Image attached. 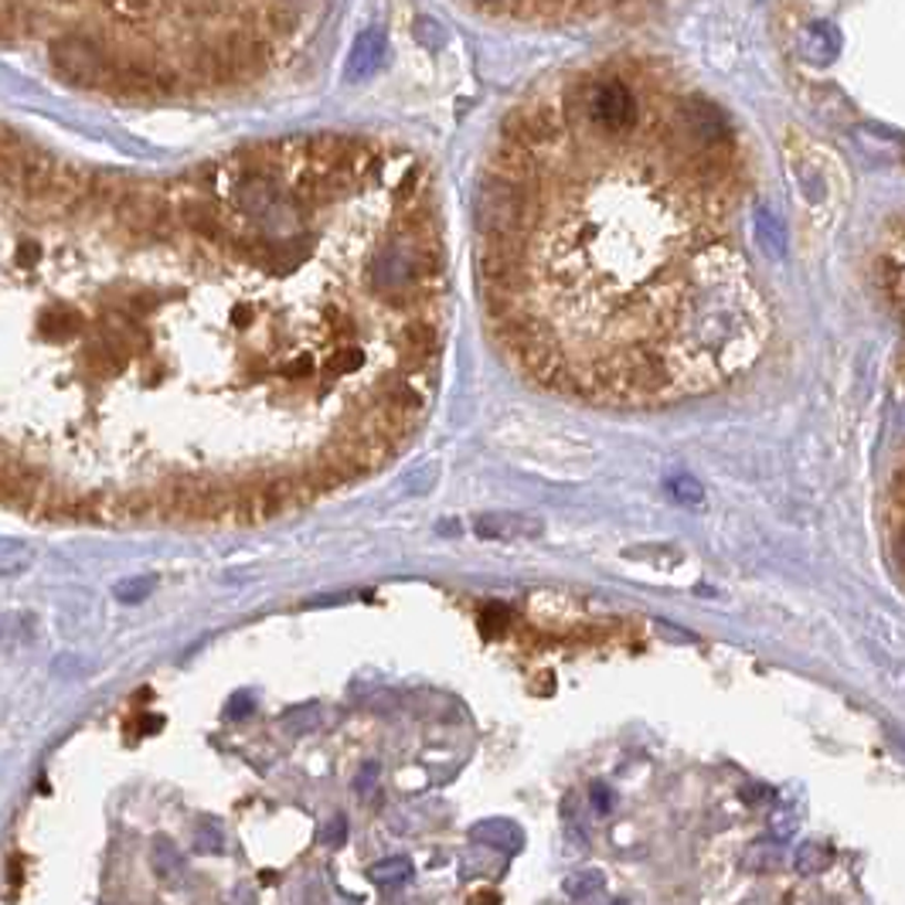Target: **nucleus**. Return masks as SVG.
<instances>
[{"mask_svg":"<svg viewBox=\"0 0 905 905\" xmlns=\"http://www.w3.org/2000/svg\"><path fill=\"white\" fill-rule=\"evenodd\" d=\"M368 878L378 888H395V885L413 878V862H409V857H385V862H378V865L368 868Z\"/></svg>","mask_w":905,"mask_h":905,"instance_id":"10","label":"nucleus"},{"mask_svg":"<svg viewBox=\"0 0 905 905\" xmlns=\"http://www.w3.org/2000/svg\"><path fill=\"white\" fill-rule=\"evenodd\" d=\"M603 885H606V878H603V872H575V875H569L565 878V895L569 898H590V895H596V892H603Z\"/></svg>","mask_w":905,"mask_h":905,"instance_id":"12","label":"nucleus"},{"mask_svg":"<svg viewBox=\"0 0 905 905\" xmlns=\"http://www.w3.org/2000/svg\"><path fill=\"white\" fill-rule=\"evenodd\" d=\"M344 838H347V821H344V818H334V821H331V828L321 834V841H324L327 847H341V844H344Z\"/></svg>","mask_w":905,"mask_h":905,"instance_id":"17","label":"nucleus"},{"mask_svg":"<svg viewBox=\"0 0 905 905\" xmlns=\"http://www.w3.org/2000/svg\"><path fill=\"white\" fill-rule=\"evenodd\" d=\"M504 620H508V610H504L501 603H490V606H487V613H483V630H487V633H493V630H497V623H504Z\"/></svg>","mask_w":905,"mask_h":905,"instance_id":"21","label":"nucleus"},{"mask_svg":"<svg viewBox=\"0 0 905 905\" xmlns=\"http://www.w3.org/2000/svg\"><path fill=\"white\" fill-rule=\"evenodd\" d=\"M831 862H834L831 847H828V844H818V841H807V844L793 854V868H797L800 875H821V872L831 868Z\"/></svg>","mask_w":905,"mask_h":905,"instance_id":"9","label":"nucleus"},{"mask_svg":"<svg viewBox=\"0 0 905 905\" xmlns=\"http://www.w3.org/2000/svg\"><path fill=\"white\" fill-rule=\"evenodd\" d=\"M433 174L313 133L133 177L4 141L8 504L259 524L392 464L446 344Z\"/></svg>","mask_w":905,"mask_h":905,"instance_id":"1","label":"nucleus"},{"mask_svg":"<svg viewBox=\"0 0 905 905\" xmlns=\"http://www.w3.org/2000/svg\"><path fill=\"white\" fill-rule=\"evenodd\" d=\"M470 838H474L477 844H487V847L504 851V854H514V851L524 847V831H521L514 821H501V818L474 824Z\"/></svg>","mask_w":905,"mask_h":905,"instance_id":"6","label":"nucleus"},{"mask_svg":"<svg viewBox=\"0 0 905 905\" xmlns=\"http://www.w3.org/2000/svg\"><path fill=\"white\" fill-rule=\"evenodd\" d=\"M902 277V300H905V269H898ZM885 531H888V555L895 572L905 579V446L902 457L892 467L888 477V493H885Z\"/></svg>","mask_w":905,"mask_h":905,"instance_id":"5","label":"nucleus"},{"mask_svg":"<svg viewBox=\"0 0 905 905\" xmlns=\"http://www.w3.org/2000/svg\"><path fill=\"white\" fill-rule=\"evenodd\" d=\"M195 847H198L201 854H211V851H218V847H221V834H218V831L208 824V828H201V834H198Z\"/></svg>","mask_w":905,"mask_h":905,"instance_id":"18","label":"nucleus"},{"mask_svg":"<svg viewBox=\"0 0 905 905\" xmlns=\"http://www.w3.org/2000/svg\"><path fill=\"white\" fill-rule=\"evenodd\" d=\"M154 585H157V579L154 575H137V579H123V582H116V590H113V596L119 600V603H126V606H137V603H144L150 593H154Z\"/></svg>","mask_w":905,"mask_h":905,"instance_id":"11","label":"nucleus"},{"mask_svg":"<svg viewBox=\"0 0 905 905\" xmlns=\"http://www.w3.org/2000/svg\"><path fill=\"white\" fill-rule=\"evenodd\" d=\"M477 534L480 538H514V534L534 538L541 534V524L531 518H514V514H490L477 521Z\"/></svg>","mask_w":905,"mask_h":905,"instance_id":"8","label":"nucleus"},{"mask_svg":"<svg viewBox=\"0 0 905 905\" xmlns=\"http://www.w3.org/2000/svg\"><path fill=\"white\" fill-rule=\"evenodd\" d=\"M742 188L729 116L670 69L610 59L541 82L477 191L493 344L538 388L613 409L729 385L769 334Z\"/></svg>","mask_w":905,"mask_h":905,"instance_id":"2","label":"nucleus"},{"mask_svg":"<svg viewBox=\"0 0 905 905\" xmlns=\"http://www.w3.org/2000/svg\"><path fill=\"white\" fill-rule=\"evenodd\" d=\"M252 708H256V698L249 691H239V695L229 698V705H225V715H229V718H246V715H252Z\"/></svg>","mask_w":905,"mask_h":905,"instance_id":"16","label":"nucleus"},{"mask_svg":"<svg viewBox=\"0 0 905 905\" xmlns=\"http://www.w3.org/2000/svg\"><path fill=\"white\" fill-rule=\"evenodd\" d=\"M593 807L600 813H610L613 810V790L606 783H593Z\"/></svg>","mask_w":905,"mask_h":905,"instance_id":"20","label":"nucleus"},{"mask_svg":"<svg viewBox=\"0 0 905 905\" xmlns=\"http://www.w3.org/2000/svg\"><path fill=\"white\" fill-rule=\"evenodd\" d=\"M354 790L361 793V800H372V797L378 793V766H375V762H368V766L354 777Z\"/></svg>","mask_w":905,"mask_h":905,"instance_id":"15","label":"nucleus"},{"mask_svg":"<svg viewBox=\"0 0 905 905\" xmlns=\"http://www.w3.org/2000/svg\"><path fill=\"white\" fill-rule=\"evenodd\" d=\"M793 831H797V818H790V813H777V818H773V838L787 841Z\"/></svg>","mask_w":905,"mask_h":905,"instance_id":"19","label":"nucleus"},{"mask_svg":"<svg viewBox=\"0 0 905 905\" xmlns=\"http://www.w3.org/2000/svg\"><path fill=\"white\" fill-rule=\"evenodd\" d=\"M613 905H626V902H613Z\"/></svg>","mask_w":905,"mask_h":905,"instance_id":"22","label":"nucleus"},{"mask_svg":"<svg viewBox=\"0 0 905 905\" xmlns=\"http://www.w3.org/2000/svg\"><path fill=\"white\" fill-rule=\"evenodd\" d=\"M324 0H4L8 49L110 100H191L273 75Z\"/></svg>","mask_w":905,"mask_h":905,"instance_id":"3","label":"nucleus"},{"mask_svg":"<svg viewBox=\"0 0 905 905\" xmlns=\"http://www.w3.org/2000/svg\"><path fill=\"white\" fill-rule=\"evenodd\" d=\"M667 490H670L674 501H682V504H701V497H705L701 483L691 480V477H674V480H667Z\"/></svg>","mask_w":905,"mask_h":905,"instance_id":"13","label":"nucleus"},{"mask_svg":"<svg viewBox=\"0 0 905 905\" xmlns=\"http://www.w3.org/2000/svg\"><path fill=\"white\" fill-rule=\"evenodd\" d=\"M154 865H157L160 875H170V872L180 868V854L174 851V844H170L167 838H157V841H154Z\"/></svg>","mask_w":905,"mask_h":905,"instance_id":"14","label":"nucleus"},{"mask_svg":"<svg viewBox=\"0 0 905 905\" xmlns=\"http://www.w3.org/2000/svg\"><path fill=\"white\" fill-rule=\"evenodd\" d=\"M470 4L490 18L521 21V24H575L600 18L623 0H470Z\"/></svg>","mask_w":905,"mask_h":905,"instance_id":"4","label":"nucleus"},{"mask_svg":"<svg viewBox=\"0 0 905 905\" xmlns=\"http://www.w3.org/2000/svg\"><path fill=\"white\" fill-rule=\"evenodd\" d=\"M382 52H385V38L378 31H365L351 49V59H347V79H368L378 72V62H382Z\"/></svg>","mask_w":905,"mask_h":905,"instance_id":"7","label":"nucleus"}]
</instances>
